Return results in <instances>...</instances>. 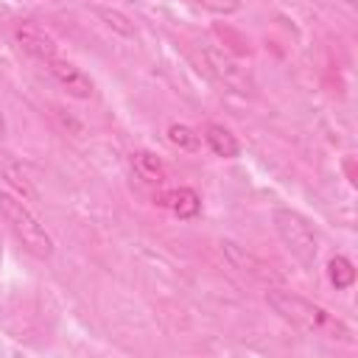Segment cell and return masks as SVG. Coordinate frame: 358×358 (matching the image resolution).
I'll return each mask as SVG.
<instances>
[{
  "label": "cell",
  "mask_w": 358,
  "mask_h": 358,
  "mask_svg": "<svg viewBox=\"0 0 358 358\" xmlns=\"http://www.w3.org/2000/svg\"><path fill=\"white\" fill-rule=\"evenodd\" d=\"M11 39L31 56V59H36V62H50L53 56H59V45H56V39L45 31V28H39V25H34V22H14L11 25Z\"/></svg>",
  "instance_id": "cell-7"
},
{
  "label": "cell",
  "mask_w": 358,
  "mask_h": 358,
  "mask_svg": "<svg viewBox=\"0 0 358 358\" xmlns=\"http://www.w3.org/2000/svg\"><path fill=\"white\" fill-rule=\"evenodd\" d=\"M45 70L50 73V78L76 101H87L92 98V78L78 67L73 64L70 59H62V56H53L50 62H45Z\"/></svg>",
  "instance_id": "cell-5"
},
{
  "label": "cell",
  "mask_w": 358,
  "mask_h": 358,
  "mask_svg": "<svg viewBox=\"0 0 358 358\" xmlns=\"http://www.w3.org/2000/svg\"><path fill=\"white\" fill-rule=\"evenodd\" d=\"M327 280L333 282L336 291H347L355 282V263L347 255H336L327 260Z\"/></svg>",
  "instance_id": "cell-11"
},
{
  "label": "cell",
  "mask_w": 358,
  "mask_h": 358,
  "mask_svg": "<svg viewBox=\"0 0 358 358\" xmlns=\"http://www.w3.org/2000/svg\"><path fill=\"white\" fill-rule=\"evenodd\" d=\"M95 14H98L112 31H117V34H123V36H134V25H131V20L123 17L120 11H115V8H95Z\"/></svg>",
  "instance_id": "cell-14"
},
{
  "label": "cell",
  "mask_w": 358,
  "mask_h": 358,
  "mask_svg": "<svg viewBox=\"0 0 358 358\" xmlns=\"http://www.w3.org/2000/svg\"><path fill=\"white\" fill-rule=\"evenodd\" d=\"M131 171L137 173V179H143L145 185H165V179H168V168H165V162L154 154V151H145V148H140V151H131Z\"/></svg>",
  "instance_id": "cell-9"
},
{
  "label": "cell",
  "mask_w": 358,
  "mask_h": 358,
  "mask_svg": "<svg viewBox=\"0 0 358 358\" xmlns=\"http://www.w3.org/2000/svg\"><path fill=\"white\" fill-rule=\"evenodd\" d=\"M193 53H196V62L199 67L213 78L218 81L221 87H227L229 92H238V95H252L255 92V78L252 73L221 45L210 42V39H199L193 45Z\"/></svg>",
  "instance_id": "cell-3"
},
{
  "label": "cell",
  "mask_w": 358,
  "mask_h": 358,
  "mask_svg": "<svg viewBox=\"0 0 358 358\" xmlns=\"http://www.w3.org/2000/svg\"><path fill=\"white\" fill-rule=\"evenodd\" d=\"M159 204L168 207L182 221H193L201 213V196L193 187H171L168 193L159 196Z\"/></svg>",
  "instance_id": "cell-8"
},
{
  "label": "cell",
  "mask_w": 358,
  "mask_h": 358,
  "mask_svg": "<svg viewBox=\"0 0 358 358\" xmlns=\"http://www.w3.org/2000/svg\"><path fill=\"white\" fill-rule=\"evenodd\" d=\"M6 134V115H3V109H0V137Z\"/></svg>",
  "instance_id": "cell-15"
},
{
  "label": "cell",
  "mask_w": 358,
  "mask_h": 358,
  "mask_svg": "<svg viewBox=\"0 0 358 358\" xmlns=\"http://www.w3.org/2000/svg\"><path fill=\"white\" fill-rule=\"evenodd\" d=\"M204 143H207V148H210L215 157H221V159H235V157L241 154L238 137H235L227 126H221V123H207V126H204Z\"/></svg>",
  "instance_id": "cell-10"
},
{
  "label": "cell",
  "mask_w": 358,
  "mask_h": 358,
  "mask_svg": "<svg viewBox=\"0 0 358 358\" xmlns=\"http://www.w3.org/2000/svg\"><path fill=\"white\" fill-rule=\"evenodd\" d=\"M266 302L282 322H288L291 327H296L305 336L352 344L350 327L336 313H330L324 305H319L313 299H305V296L285 291V288H271V291H266Z\"/></svg>",
  "instance_id": "cell-1"
},
{
  "label": "cell",
  "mask_w": 358,
  "mask_h": 358,
  "mask_svg": "<svg viewBox=\"0 0 358 358\" xmlns=\"http://www.w3.org/2000/svg\"><path fill=\"white\" fill-rule=\"evenodd\" d=\"M165 137H168V143H171L173 148L187 151V154H193V151L199 148V143H201V134H199L193 126H187V123H171V126L165 129Z\"/></svg>",
  "instance_id": "cell-12"
},
{
  "label": "cell",
  "mask_w": 358,
  "mask_h": 358,
  "mask_svg": "<svg viewBox=\"0 0 358 358\" xmlns=\"http://www.w3.org/2000/svg\"><path fill=\"white\" fill-rule=\"evenodd\" d=\"M185 3H190L193 8L210 11V14H218V17H229L241 11V0H185Z\"/></svg>",
  "instance_id": "cell-13"
},
{
  "label": "cell",
  "mask_w": 358,
  "mask_h": 358,
  "mask_svg": "<svg viewBox=\"0 0 358 358\" xmlns=\"http://www.w3.org/2000/svg\"><path fill=\"white\" fill-rule=\"evenodd\" d=\"M0 218L3 224L8 227V232L17 238V243L36 260H48L53 255V238L50 232L39 224V218L28 210V204L8 193V190H0Z\"/></svg>",
  "instance_id": "cell-2"
},
{
  "label": "cell",
  "mask_w": 358,
  "mask_h": 358,
  "mask_svg": "<svg viewBox=\"0 0 358 358\" xmlns=\"http://www.w3.org/2000/svg\"><path fill=\"white\" fill-rule=\"evenodd\" d=\"M0 179H3L20 199H28V201H36V199H39V187H36L31 171L25 168V162H22L8 145H3V140H0Z\"/></svg>",
  "instance_id": "cell-6"
},
{
  "label": "cell",
  "mask_w": 358,
  "mask_h": 358,
  "mask_svg": "<svg viewBox=\"0 0 358 358\" xmlns=\"http://www.w3.org/2000/svg\"><path fill=\"white\" fill-rule=\"evenodd\" d=\"M274 221V232L282 241V246L302 263V266H313L319 257V232L310 224L308 215H302L299 210L291 207H277L271 213Z\"/></svg>",
  "instance_id": "cell-4"
}]
</instances>
